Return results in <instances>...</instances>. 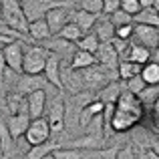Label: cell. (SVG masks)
<instances>
[{
    "instance_id": "cell-1",
    "label": "cell",
    "mask_w": 159,
    "mask_h": 159,
    "mask_svg": "<svg viewBox=\"0 0 159 159\" xmlns=\"http://www.w3.org/2000/svg\"><path fill=\"white\" fill-rule=\"evenodd\" d=\"M2 22L18 34H28V18L22 0H2Z\"/></svg>"
},
{
    "instance_id": "cell-2",
    "label": "cell",
    "mask_w": 159,
    "mask_h": 159,
    "mask_svg": "<svg viewBox=\"0 0 159 159\" xmlns=\"http://www.w3.org/2000/svg\"><path fill=\"white\" fill-rule=\"evenodd\" d=\"M51 57V51L39 44H24V62H22V73L26 75H43L47 61Z\"/></svg>"
},
{
    "instance_id": "cell-3",
    "label": "cell",
    "mask_w": 159,
    "mask_h": 159,
    "mask_svg": "<svg viewBox=\"0 0 159 159\" xmlns=\"http://www.w3.org/2000/svg\"><path fill=\"white\" fill-rule=\"evenodd\" d=\"M65 113H66V103L62 95H54L52 101L48 103V123H51L52 135H58L61 131H65Z\"/></svg>"
},
{
    "instance_id": "cell-4",
    "label": "cell",
    "mask_w": 159,
    "mask_h": 159,
    "mask_svg": "<svg viewBox=\"0 0 159 159\" xmlns=\"http://www.w3.org/2000/svg\"><path fill=\"white\" fill-rule=\"evenodd\" d=\"M61 79H62V89H66L70 95L81 93V91H87L85 77H83L81 69H75V66H70V65H62Z\"/></svg>"
},
{
    "instance_id": "cell-5",
    "label": "cell",
    "mask_w": 159,
    "mask_h": 159,
    "mask_svg": "<svg viewBox=\"0 0 159 159\" xmlns=\"http://www.w3.org/2000/svg\"><path fill=\"white\" fill-rule=\"evenodd\" d=\"M51 135H52L51 123H48V119H43V117H39V119H32L28 131L24 133V137H26V141H28L30 145L47 143V141L51 139Z\"/></svg>"
},
{
    "instance_id": "cell-6",
    "label": "cell",
    "mask_w": 159,
    "mask_h": 159,
    "mask_svg": "<svg viewBox=\"0 0 159 159\" xmlns=\"http://www.w3.org/2000/svg\"><path fill=\"white\" fill-rule=\"evenodd\" d=\"M139 121H141V115L131 113V111H123V109H117V105H115V113H113V117H111V131L125 133V131H129V129H133Z\"/></svg>"
},
{
    "instance_id": "cell-7",
    "label": "cell",
    "mask_w": 159,
    "mask_h": 159,
    "mask_svg": "<svg viewBox=\"0 0 159 159\" xmlns=\"http://www.w3.org/2000/svg\"><path fill=\"white\" fill-rule=\"evenodd\" d=\"M43 47L48 48L51 52H54L57 57H61V58L66 57V58H69V62H70V58H73L75 51H77V43H70V40L62 39L61 34H52L51 39L43 40Z\"/></svg>"
},
{
    "instance_id": "cell-8",
    "label": "cell",
    "mask_w": 159,
    "mask_h": 159,
    "mask_svg": "<svg viewBox=\"0 0 159 159\" xmlns=\"http://www.w3.org/2000/svg\"><path fill=\"white\" fill-rule=\"evenodd\" d=\"M58 4H65V2H61V0H22V8L28 20L44 18V14L51 8L58 6Z\"/></svg>"
},
{
    "instance_id": "cell-9",
    "label": "cell",
    "mask_w": 159,
    "mask_h": 159,
    "mask_svg": "<svg viewBox=\"0 0 159 159\" xmlns=\"http://www.w3.org/2000/svg\"><path fill=\"white\" fill-rule=\"evenodd\" d=\"M44 18H47V22H48V26H51L52 34H58L61 28L70 20V4L65 2V4H58V6L51 8V10L44 14Z\"/></svg>"
},
{
    "instance_id": "cell-10",
    "label": "cell",
    "mask_w": 159,
    "mask_h": 159,
    "mask_svg": "<svg viewBox=\"0 0 159 159\" xmlns=\"http://www.w3.org/2000/svg\"><path fill=\"white\" fill-rule=\"evenodd\" d=\"M4 57H6L8 69H12L14 73H22V62H24V44L20 40H10L8 44H4Z\"/></svg>"
},
{
    "instance_id": "cell-11",
    "label": "cell",
    "mask_w": 159,
    "mask_h": 159,
    "mask_svg": "<svg viewBox=\"0 0 159 159\" xmlns=\"http://www.w3.org/2000/svg\"><path fill=\"white\" fill-rule=\"evenodd\" d=\"M135 43L143 44L147 48H155L159 43V26H151V24H139L135 22V32H133Z\"/></svg>"
},
{
    "instance_id": "cell-12",
    "label": "cell",
    "mask_w": 159,
    "mask_h": 159,
    "mask_svg": "<svg viewBox=\"0 0 159 159\" xmlns=\"http://www.w3.org/2000/svg\"><path fill=\"white\" fill-rule=\"evenodd\" d=\"M47 85H48L47 77L43 79L40 75H26V73H22V77L16 81V91L26 97V95L34 93V91H39V89H44Z\"/></svg>"
},
{
    "instance_id": "cell-13",
    "label": "cell",
    "mask_w": 159,
    "mask_h": 159,
    "mask_svg": "<svg viewBox=\"0 0 159 159\" xmlns=\"http://www.w3.org/2000/svg\"><path fill=\"white\" fill-rule=\"evenodd\" d=\"M95 57H97V62H101V65H105V66H111V69H117V66H119V61H121L119 52H117L115 44H113L111 40H101Z\"/></svg>"
},
{
    "instance_id": "cell-14",
    "label": "cell",
    "mask_w": 159,
    "mask_h": 159,
    "mask_svg": "<svg viewBox=\"0 0 159 159\" xmlns=\"http://www.w3.org/2000/svg\"><path fill=\"white\" fill-rule=\"evenodd\" d=\"M30 121H32L30 113H14V115H10V119H8V129H10L12 137H14V139L24 137V133L30 127Z\"/></svg>"
},
{
    "instance_id": "cell-15",
    "label": "cell",
    "mask_w": 159,
    "mask_h": 159,
    "mask_svg": "<svg viewBox=\"0 0 159 159\" xmlns=\"http://www.w3.org/2000/svg\"><path fill=\"white\" fill-rule=\"evenodd\" d=\"M61 69H62V62L58 61V57L54 52H51V57L47 61V66H44V77H47V81L51 83L54 89H62Z\"/></svg>"
},
{
    "instance_id": "cell-16",
    "label": "cell",
    "mask_w": 159,
    "mask_h": 159,
    "mask_svg": "<svg viewBox=\"0 0 159 159\" xmlns=\"http://www.w3.org/2000/svg\"><path fill=\"white\" fill-rule=\"evenodd\" d=\"M47 99H48V95H47V91H44V89H39V91H34V93L26 95L28 113H30L32 119H39V117L44 113V107H47V103H48Z\"/></svg>"
},
{
    "instance_id": "cell-17",
    "label": "cell",
    "mask_w": 159,
    "mask_h": 159,
    "mask_svg": "<svg viewBox=\"0 0 159 159\" xmlns=\"http://www.w3.org/2000/svg\"><path fill=\"white\" fill-rule=\"evenodd\" d=\"M70 20L77 22L79 26L83 28V32H89V30L95 28V24H97V20H99V14L83 10V8H77V10H70Z\"/></svg>"
},
{
    "instance_id": "cell-18",
    "label": "cell",
    "mask_w": 159,
    "mask_h": 159,
    "mask_svg": "<svg viewBox=\"0 0 159 159\" xmlns=\"http://www.w3.org/2000/svg\"><path fill=\"white\" fill-rule=\"evenodd\" d=\"M28 34H30L32 40L43 43V40H47V39L52 36V30H51V26H48L47 18H36V20H30V22H28Z\"/></svg>"
},
{
    "instance_id": "cell-19",
    "label": "cell",
    "mask_w": 159,
    "mask_h": 159,
    "mask_svg": "<svg viewBox=\"0 0 159 159\" xmlns=\"http://www.w3.org/2000/svg\"><path fill=\"white\" fill-rule=\"evenodd\" d=\"M125 58H127V61H133V62H139V65H147L153 58V51L147 48V47H143V44H139V43H133L131 47H129L127 54H125Z\"/></svg>"
},
{
    "instance_id": "cell-20",
    "label": "cell",
    "mask_w": 159,
    "mask_h": 159,
    "mask_svg": "<svg viewBox=\"0 0 159 159\" xmlns=\"http://www.w3.org/2000/svg\"><path fill=\"white\" fill-rule=\"evenodd\" d=\"M105 111V103L99 99V101H91L89 105L81 111V119H79V127H87V125L91 123V121L95 119L97 115H101V113Z\"/></svg>"
},
{
    "instance_id": "cell-21",
    "label": "cell",
    "mask_w": 159,
    "mask_h": 159,
    "mask_svg": "<svg viewBox=\"0 0 159 159\" xmlns=\"http://www.w3.org/2000/svg\"><path fill=\"white\" fill-rule=\"evenodd\" d=\"M95 62H97V57H95L93 52L83 51V48H79V47H77V51H75L73 58H70V66H75V69H87V66H93Z\"/></svg>"
},
{
    "instance_id": "cell-22",
    "label": "cell",
    "mask_w": 159,
    "mask_h": 159,
    "mask_svg": "<svg viewBox=\"0 0 159 159\" xmlns=\"http://www.w3.org/2000/svg\"><path fill=\"white\" fill-rule=\"evenodd\" d=\"M141 69H143V65H139V62H133V61H119V66H117V73H119V79L121 81H129L131 77H135V75H141Z\"/></svg>"
},
{
    "instance_id": "cell-23",
    "label": "cell",
    "mask_w": 159,
    "mask_h": 159,
    "mask_svg": "<svg viewBox=\"0 0 159 159\" xmlns=\"http://www.w3.org/2000/svg\"><path fill=\"white\" fill-rule=\"evenodd\" d=\"M121 93H123L121 85L117 81H111L99 91V99H101L103 103H117V99L121 97Z\"/></svg>"
},
{
    "instance_id": "cell-24",
    "label": "cell",
    "mask_w": 159,
    "mask_h": 159,
    "mask_svg": "<svg viewBox=\"0 0 159 159\" xmlns=\"http://www.w3.org/2000/svg\"><path fill=\"white\" fill-rule=\"evenodd\" d=\"M115 24L111 22V18H99L95 24V32L101 40H113L115 39Z\"/></svg>"
},
{
    "instance_id": "cell-25",
    "label": "cell",
    "mask_w": 159,
    "mask_h": 159,
    "mask_svg": "<svg viewBox=\"0 0 159 159\" xmlns=\"http://www.w3.org/2000/svg\"><path fill=\"white\" fill-rule=\"evenodd\" d=\"M58 34H61L62 39L70 40V43H79V40H81L83 36L87 34V32H83V28L79 26L77 22H73V20H69V22H66L65 26L61 28V32H58Z\"/></svg>"
},
{
    "instance_id": "cell-26",
    "label": "cell",
    "mask_w": 159,
    "mask_h": 159,
    "mask_svg": "<svg viewBox=\"0 0 159 159\" xmlns=\"http://www.w3.org/2000/svg\"><path fill=\"white\" fill-rule=\"evenodd\" d=\"M133 20L139 24H151V26H159V12L153 6H147L139 12V14L133 16Z\"/></svg>"
},
{
    "instance_id": "cell-27",
    "label": "cell",
    "mask_w": 159,
    "mask_h": 159,
    "mask_svg": "<svg viewBox=\"0 0 159 159\" xmlns=\"http://www.w3.org/2000/svg\"><path fill=\"white\" fill-rule=\"evenodd\" d=\"M119 147H109V149H87L83 151V159H117Z\"/></svg>"
},
{
    "instance_id": "cell-28",
    "label": "cell",
    "mask_w": 159,
    "mask_h": 159,
    "mask_svg": "<svg viewBox=\"0 0 159 159\" xmlns=\"http://www.w3.org/2000/svg\"><path fill=\"white\" fill-rule=\"evenodd\" d=\"M141 77L145 79L147 85H159V62L157 61H149L147 65H143Z\"/></svg>"
},
{
    "instance_id": "cell-29",
    "label": "cell",
    "mask_w": 159,
    "mask_h": 159,
    "mask_svg": "<svg viewBox=\"0 0 159 159\" xmlns=\"http://www.w3.org/2000/svg\"><path fill=\"white\" fill-rule=\"evenodd\" d=\"M58 145L57 143H40V145H32L30 149L26 151V155H24V159H43L44 155H48L51 151H54Z\"/></svg>"
},
{
    "instance_id": "cell-30",
    "label": "cell",
    "mask_w": 159,
    "mask_h": 159,
    "mask_svg": "<svg viewBox=\"0 0 159 159\" xmlns=\"http://www.w3.org/2000/svg\"><path fill=\"white\" fill-rule=\"evenodd\" d=\"M137 97L143 103V107H153L155 101H157V97H159V85H147Z\"/></svg>"
},
{
    "instance_id": "cell-31",
    "label": "cell",
    "mask_w": 159,
    "mask_h": 159,
    "mask_svg": "<svg viewBox=\"0 0 159 159\" xmlns=\"http://www.w3.org/2000/svg\"><path fill=\"white\" fill-rule=\"evenodd\" d=\"M99 44H101V39L97 36V32H87V34L77 43V47L83 48V51H89V52L95 54V52H97V48H99Z\"/></svg>"
},
{
    "instance_id": "cell-32",
    "label": "cell",
    "mask_w": 159,
    "mask_h": 159,
    "mask_svg": "<svg viewBox=\"0 0 159 159\" xmlns=\"http://www.w3.org/2000/svg\"><path fill=\"white\" fill-rule=\"evenodd\" d=\"M77 4L83 10L95 12V14H103V0H77Z\"/></svg>"
},
{
    "instance_id": "cell-33",
    "label": "cell",
    "mask_w": 159,
    "mask_h": 159,
    "mask_svg": "<svg viewBox=\"0 0 159 159\" xmlns=\"http://www.w3.org/2000/svg\"><path fill=\"white\" fill-rule=\"evenodd\" d=\"M109 18H111V22L115 24V26H121V24H129V22H135V20H133V16H131V14H127L123 8L115 10L113 14H109Z\"/></svg>"
},
{
    "instance_id": "cell-34",
    "label": "cell",
    "mask_w": 159,
    "mask_h": 159,
    "mask_svg": "<svg viewBox=\"0 0 159 159\" xmlns=\"http://www.w3.org/2000/svg\"><path fill=\"white\" fill-rule=\"evenodd\" d=\"M125 87H127V89L131 91V93L139 95L141 91H143L145 87H147V83H145V79L141 77V75H135V77H131V79L127 81V85H125Z\"/></svg>"
},
{
    "instance_id": "cell-35",
    "label": "cell",
    "mask_w": 159,
    "mask_h": 159,
    "mask_svg": "<svg viewBox=\"0 0 159 159\" xmlns=\"http://www.w3.org/2000/svg\"><path fill=\"white\" fill-rule=\"evenodd\" d=\"M121 8H123L127 14L135 16L143 10V4H141V0H121Z\"/></svg>"
},
{
    "instance_id": "cell-36",
    "label": "cell",
    "mask_w": 159,
    "mask_h": 159,
    "mask_svg": "<svg viewBox=\"0 0 159 159\" xmlns=\"http://www.w3.org/2000/svg\"><path fill=\"white\" fill-rule=\"evenodd\" d=\"M133 32H135V22H129V24H121V26L115 28V36L123 40H131L133 39Z\"/></svg>"
},
{
    "instance_id": "cell-37",
    "label": "cell",
    "mask_w": 159,
    "mask_h": 159,
    "mask_svg": "<svg viewBox=\"0 0 159 159\" xmlns=\"http://www.w3.org/2000/svg\"><path fill=\"white\" fill-rule=\"evenodd\" d=\"M52 153H54L57 159H83V153L75 151V149H61V147H57Z\"/></svg>"
},
{
    "instance_id": "cell-38",
    "label": "cell",
    "mask_w": 159,
    "mask_h": 159,
    "mask_svg": "<svg viewBox=\"0 0 159 159\" xmlns=\"http://www.w3.org/2000/svg\"><path fill=\"white\" fill-rule=\"evenodd\" d=\"M121 8V0H103V14H113Z\"/></svg>"
},
{
    "instance_id": "cell-39",
    "label": "cell",
    "mask_w": 159,
    "mask_h": 159,
    "mask_svg": "<svg viewBox=\"0 0 159 159\" xmlns=\"http://www.w3.org/2000/svg\"><path fill=\"white\" fill-rule=\"evenodd\" d=\"M117 159H139L135 151H133V147H119V153H117Z\"/></svg>"
},
{
    "instance_id": "cell-40",
    "label": "cell",
    "mask_w": 159,
    "mask_h": 159,
    "mask_svg": "<svg viewBox=\"0 0 159 159\" xmlns=\"http://www.w3.org/2000/svg\"><path fill=\"white\" fill-rule=\"evenodd\" d=\"M6 69H8V65H6V57H4V48L0 47V85H2V81H4Z\"/></svg>"
},
{
    "instance_id": "cell-41",
    "label": "cell",
    "mask_w": 159,
    "mask_h": 159,
    "mask_svg": "<svg viewBox=\"0 0 159 159\" xmlns=\"http://www.w3.org/2000/svg\"><path fill=\"white\" fill-rule=\"evenodd\" d=\"M145 157H147V159H159V155L153 151V149H147V151H145Z\"/></svg>"
},
{
    "instance_id": "cell-42",
    "label": "cell",
    "mask_w": 159,
    "mask_h": 159,
    "mask_svg": "<svg viewBox=\"0 0 159 159\" xmlns=\"http://www.w3.org/2000/svg\"><path fill=\"white\" fill-rule=\"evenodd\" d=\"M151 61H157L159 62V43H157V47L153 48V58H151Z\"/></svg>"
},
{
    "instance_id": "cell-43",
    "label": "cell",
    "mask_w": 159,
    "mask_h": 159,
    "mask_svg": "<svg viewBox=\"0 0 159 159\" xmlns=\"http://www.w3.org/2000/svg\"><path fill=\"white\" fill-rule=\"evenodd\" d=\"M153 113H155V117H159V97H157L155 105H153Z\"/></svg>"
},
{
    "instance_id": "cell-44",
    "label": "cell",
    "mask_w": 159,
    "mask_h": 159,
    "mask_svg": "<svg viewBox=\"0 0 159 159\" xmlns=\"http://www.w3.org/2000/svg\"><path fill=\"white\" fill-rule=\"evenodd\" d=\"M153 2H155V0H141L143 8H147V6H153Z\"/></svg>"
},
{
    "instance_id": "cell-45",
    "label": "cell",
    "mask_w": 159,
    "mask_h": 159,
    "mask_svg": "<svg viewBox=\"0 0 159 159\" xmlns=\"http://www.w3.org/2000/svg\"><path fill=\"white\" fill-rule=\"evenodd\" d=\"M151 149H153V151H155V153H157V155H159V141H157V139H155V141H153V147H151Z\"/></svg>"
},
{
    "instance_id": "cell-46",
    "label": "cell",
    "mask_w": 159,
    "mask_h": 159,
    "mask_svg": "<svg viewBox=\"0 0 159 159\" xmlns=\"http://www.w3.org/2000/svg\"><path fill=\"white\" fill-rule=\"evenodd\" d=\"M43 159H57V157H54V153H52V151H51V153H48V155H44V157H43Z\"/></svg>"
},
{
    "instance_id": "cell-47",
    "label": "cell",
    "mask_w": 159,
    "mask_h": 159,
    "mask_svg": "<svg viewBox=\"0 0 159 159\" xmlns=\"http://www.w3.org/2000/svg\"><path fill=\"white\" fill-rule=\"evenodd\" d=\"M153 8H155V10L159 12V0H155V2H153Z\"/></svg>"
},
{
    "instance_id": "cell-48",
    "label": "cell",
    "mask_w": 159,
    "mask_h": 159,
    "mask_svg": "<svg viewBox=\"0 0 159 159\" xmlns=\"http://www.w3.org/2000/svg\"><path fill=\"white\" fill-rule=\"evenodd\" d=\"M139 159H147V157H145V151H141V153H139Z\"/></svg>"
},
{
    "instance_id": "cell-49",
    "label": "cell",
    "mask_w": 159,
    "mask_h": 159,
    "mask_svg": "<svg viewBox=\"0 0 159 159\" xmlns=\"http://www.w3.org/2000/svg\"><path fill=\"white\" fill-rule=\"evenodd\" d=\"M61 2H69V0H61Z\"/></svg>"
}]
</instances>
